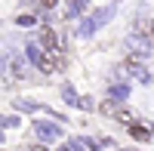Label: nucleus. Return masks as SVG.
I'll use <instances>...</instances> for the list:
<instances>
[{"mask_svg": "<svg viewBox=\"0 0 154 151\" xmlns=\"http://www.w3.org/2000/svg\"><path fill=\"white\" fill-rule=\"evenodd\" d=\"M114 16V6H105V9H102V12H96V16H89L83 25H80V28H77V34H80V37H89V34H93L96 28H102V25H105L108 19Z\"/></svg>", "mask_w": 154, "mask_h": 151, "instance_id": "f257e3e1", "label": "nucleus"}, {"mask_svg": "<svg viewBox=\"0 0 154 151\" xmlns=\"http://www.w3.org/2000/svg\"><path fill=\"white\" fill-rule=\"evenodd\" d=\"M34 133H37V139H40V142H56V139H62V127H59V123H46V120H37V123H34Z\"/></svg>", "mask_w": 154, "mask_h": 151, "instance_id": "f03ea898", "label": "nucleus"}, {"mask_svg": "<svg viewBox=\"0 0 154 151\" xmlns=\"http://www.w3.org/2000/svg\"><path fill=\"white\" fill-rule=\"evenodd\" d=\"M139 59H142V56H130V59L123 62V68L130 71L133 77L139 80V83H148V80H151V71H148V68H145V65H142V62H139Z\"/></svg>", "mask_w": 154, "mask_h": 151, "instance_id": "7ed1b4c3", "label": "nucleus"}, {"mask_svg": "<svg viewBox=\"0 0 154 151\" xmlns=\"http://www.w3.org/2000/svg\"><path fill=\"white\" fill-rule=\"evenodd\" d=\"M102 114H108V117H120V120L130 117L123 108H117V102H111V99H108V102H102Z\"/></svg>", "mask_w": 154, "mask_h": 151, "instance_id": "423d86ee", "label": "nucleus"}, {"mask_svg": "<svg viewBox=\"0 0 154 151\" xmlns=\"http://www.w3.org/2000/svg\"><path fill=\"white\" fill-rule=\"evenodd\" d=\"M145 31H151V34H154V22H145Z\"/></svg>", "mask_w": 154, "mask_h": 151, "instance_id": "ddd939ff", "label": "nucleus"}, {"mask_svg": "<svg viewBox=\"0 0 154 151\" xmlns=\"http://www.w3.org/2000/svg\"><path fill=\"white\" fill-rule=\"evenodd\" d=\"M74 3H80V6H86V0H74Z\"/></svg>", "mask_w": 154, "mask_h": 151, "instance_id": "2eb2a0df", "label": "nucleus"}, {"mask_svg": "<svg viewBox=\"0 0 154 151\" xmlns=\"http://www.w3.org/2000/svg\"><path fill=\"white\" fill-rule=\"evenodd\" d=\"M126 46L136 49V56H148L151 53V40H148V34H136V37H126Z\"/></svg>", "mask_w": 154, "mask_h": 151, "instance_id": "20e7f679", "label": "nucleus"}, {"mask_svg": "<svg viewBox=\"0 0 154 151\" xmlns=\"http://www.w3.org/2000/svg\"><path fill=\"white\" fill-rule=\"evenodd\" d=\"M19 123H22V120H19V117H12V114H9V117H3V127H6V130H16Z\"/></svg>", "mask_w": 154, "mask_h": 151, "instance_id": "9b49d317", "label": "nucleus"}, {"mask_svg": "<svg viewBox=\"0 0 154 151\" xmlns=\"http://www.w3.org/2000/svg\"><path fill=\"white\" fill-rule=\"evenodd\" d=\"M130 136L139 139V142H148V139H151V130H145V127H130Z\"/></svg>", "mask_w": 154, "mask_h": 151, "instance_id": "0eeeda50", "label": "nucleus"}, {"mask_svg": "<svg viewBox=\"0 0 154 151\" xmlns=\"http://www.w3.org/2000/svg\"><path fill=\"white\" fill-rule=\"evenodd\" d=\"M37 40H40V46H43V49H49V53H53V49H62L56 31H49V28H43L40 34H37Z\"/></svg>", "mask_w": 154, "mask_h": 151, "instance_id": "39448f33", "label": "nucleus"}, {"mask_svg": "<svg viewBox=\"0 0 154 151\" xmlns=\"http://www.w3.org/2000/svg\"><path fill=\"white\" fill-rule=\"evenodd\" d=\"M80 108H83V111H93V99L83 96V99H80Z\"/></svg>", "mask_w": 154, "mask_h": 151, "instance_id": "f8f14e48", "label": "nucleus"}, {"mask_svg": "<svg viewBox=\"0 0 154 151\" xmlns=\"http://www.w3.org/2000/svg\"><path fill=\"white\" fill-rule=\"evenodd\" d=\"M126 86H111V99H126Z\"/></svg>", "mask_w": 154, "mask_h": 151, "instance_id": "9d476101", "label": "nucleus"}, {"mask_svg": "<svg viewBox=\"0 0 154 151\" xmlns=\"http://www.w3.org/2000/svg\"><path fill=\"white\" fill-rule=\"evenodd\" d=\"M43 6H56V0H43Z\"/></svg>", "mask_w": 154, "mask_h": 151, "instance_id": "4468645a", "label": "nucleus"}, {"mask_svg": "<svg viewBox=\"0 0 154 151\" xmlns=\"http://www.w3.org/2000/svg\"><path fill=\"white\" fill-rule=\"evenodd\" d=\"M126 151H133V148H126Z\"/></svg>", "mask_w": 154, "mask_h": 151, "instance_id": "dca6fc26", "label": "nucleus"}, {"mask_svg": "<svg viewBox=\"0 0 154 151\" xmlns=\"http://www.w3.org/2000/svg\"><path fill=\"white\" fill-rule=\"evenodd\" d=\"M62 99H65L68 105H80V99H77V93L71 90V86H62Z\"/></svg>", "mask_w": 154, "mask_h": 151, "instance_id": "6e6552de", "label": "nucleus"}, {"mask_svg": "<svg viewBox=\"0 0 154 151\" xmlns=\"http://www.w3.org/2000/svg\"><path fill=\"white\" fill-rule=\"evenodd\" d=\"M16 108H19V111H37V108H43V105L31 102V99H19V102H16Z\"/></svg>", "mask_w": 154, "mask_h": 151, "instance_id": "1a4fd4ad", "label": "nucleus"}]
</instances>
